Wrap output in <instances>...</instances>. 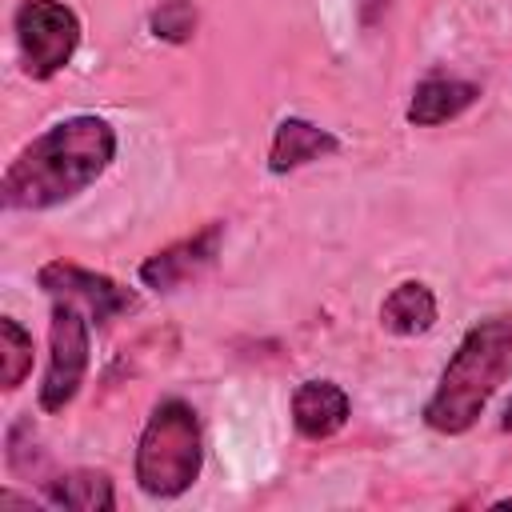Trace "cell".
Segmentation results:
<instances>
[{"instance_id": "1", "label": "cell", "mask_w": 512, "mask_h": 512, "mask_svg": "<svg viewBox=\"0 0 512 512\" xmlns=\"http://www.w3.org/2000/svg\"><path fill=\"white\" fill-rule=\"evenodd\" d=\"M116 128L104 116L76 112L32 136L0 176L8 212H48L88 192L116 160Z\"/></svg>"}, {"instance_id": "2", "label": "cell", "mask_w": 512, "mask_h": 512, "mask_svg": "<svg viewBox=\"0 0 512 512\" xmlns=\"http://www.w3.org/2000/svg\"><path fill=\"white\" fill-rule=\"evenodd\" d=\"M512 376V316L472 324L436 376L420 416L440 436H464L484 416L488 400Z\"/></svg>"}, {"instance_id": "3", "label": "cell", "mask_w": 512, "mask_h": 512, "mask_svg": "<svg viewBox=\"0 0 512 512\" xmlns=\"http://www.w3.org/2000/svg\"><path fill=\"white\" fill-rule=\"evenodd\" d=\"M200 468H204V432L196 408L180 396L160 400L136 436V456H132L136 488L152 500H176L200 480Z\"/></svg>"}, {"instance_id": "4", "label": "cell", "mask_w": 512, "mask_h": 512, "mask_svg": "<svg viewBox=\"0 0 512 512\" xmlns=\"http://www.w3.org/2000/svg\"><path fill=\"white\" fill-rule=\"evenodd\" d=\"M20 72L28 80H52L64 72L80 48V16L64 0H20L12 16Z\"/></svg>"}, {"instance_id": "5", "label": "cell", "mask_w": 512, "mask_h": 512, "mask_svg": "<svg viewBox=\"0 0 512 512\" xmlns=\"http://www.w3.org/2000/svg\"><path fill=\"white\" fill-rule=\"evenodd\" d=\"M88 364H92V316H84V308H76L72 300H56L48 320V364L36 392L40 412H64L80 396Z\"/></svg>"}, {"instance_id": "6", "label": "cell", "mask_w": 512, "mask_h": 512, "mask_svg": "<svg viewBox=\"0 0 512 512\" xmlns=\"http://www.w3.org/2000/svg\"><path fill=\"white\" fill-rule=\"evenodd\" d=\"M36 284L44 296L52 300H72L76 308H84L96 324H112L116 316H128L140 308V296L132 288H124L120 280L104 276V272H92V268H80L72 260H48L40 264L36 272Z\"/></svg>"}, {"instance_id": "7", "label": "cell", "mask_w": 512, "mask_h": 512, "mask_svg": "<svg viewBox=\"0 0 512 512\" xmlns=\"http://www.w3.org/2000/svg\"><path fill=\"white\" fill-rule=\"evenodd\" d=\"M220 248H224V220H208L192 236H184V240H176V244L156 248L152 256H144V264H140L136 276L152 292H176L188 280H196L200 272H208L216 264Z\"/></svg>"}, {"instance_id": "8", "label": "cell", "mask_w": 512, "mask_h": 512, "mask_svg": "<svg viewBox=\"0 0 512 512\" xmlns=\"http://www.w3.org/2000/svg\"><path fill=\"white\" fill-rule=\"evenodd\" d=\"M340 152V136L332 128H320L308 116H284L272 128V144H268V172L272 176H288L304 164L328 160Z\"/></svg>"}, {"instance_id": "9", "label": "cell", "mask_w": 512, "mask_h": 512, "mask_svg": "<svg viewBox=\"0 0 512 512\" xmlns=\"http://www.w3.org/2000/svg\"><path fill=\"white\" fill-rule=\"evenodd\" d=\"M352 420V396L336 380H300L292 392V428L304 440H332Z\"/></svg>"}, {"instance_id": "10", "label": "cell", "mask_w": 512, "mask_h": 512, "mask_svg": "<svg viewBox=\"0 0 512 512\" xmlns=\"http://www.w3.org/2000/svg\"><path fill=\"white\" fill-rule=\"evenodd\" d=\"M476 100H480V84L476 80L432 72V76L416 80V88L408 96V108H404V120L412 128H436V124H448V120L464 116Z\"/></svg>"}, {"instance_id": "11", "label": "cell", "mask_w": 512, "mask_h": 512, "mask_svg": "<svg viewBox=\"0 0 512 512\" xmlns=\"http://www.w3.org/2000/svg\"><path fill=\"white\" fill-rule=\"evenodd\" d=\"M436 320H440V304L424 280H400L380 300V328L392 336H404V340L424 336L436 328Z\"/></svg>"}, {"instance_id": "12", "label": "cell", "mask_w": 512, "mask_h": 512, "mask_svg": "<svg viewBox=\"0 0 512 512\" xmlns=\"http://www.w3.org/2000/svg\"><path fill=\"white\" fill-rule=\"evenodd\" d=\"M44 504L72 508V512H112L116 488H112V476L100 468H72L56 480H44Z\"/></svg>"}, {"instance_id": "13", "label": "cell", "mask_w": 512, "mask_h": 512, "mask_svg": "<svg viewBox=\"0 0 512 512\" xmlns=\"http://www.w3.org/2000/svg\"><path fill=\"white\" fill-rule=\"evenodd\" d=\"M32 332L16 316H0V384L4 392H16L32 372Z\"/></svg>"}, {"instance_id": "14", "label": "cell", "mask_w": 512, "mask_h": 512, "mask_svg": "<svg viewBox=\"0 0 512 512\" xmlns=\"http://www.w3.org/2000/svg\"><path fill=\"white\" fill-rule=\"evenodd\" d=\"M196 24H200L196 0H160L148 12V32L164 44H188L196 36Z\"/></svg>"}, {"instance_id": "15", "label": "cell", "mask_w": 512, "mask_h": 512, "mask_svg": "<svg viewBox=\"0 0 512 512\" xmlns=\"http://www.w3.org/2000/svg\"><path fill=\"white\" fill-rule=\"evenodd\" d=\"M388 8V0H360V16H364V24H376V16Z\"/></svg>"}, {"instance_id": "16", "label": "cell", "mask_w": 512, "mask_h": 512, "mask_svg": "<svg viewBox=\"0 0 512 512\" xmlns=\"http://www.w3.org/2000/svg\"><path fill=\"white\" fill-rule=\"evenodd\" d=\"M500 428H504V432H512V396H508V404H504V416H500Z\"/></svg>"}]
</instances>
